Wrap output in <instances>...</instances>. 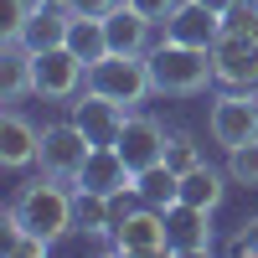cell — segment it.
Here are the masks:
<instances>
[{
	"label": "cell",
	"instance_id": "cell-17",
	"mask_svg": "<svg viewBox=\"0 0 258 258\" xmlns=\"http://www.w3.org/2000/svg\"><path fill=\"white\" fill-rule=\"evenodd\" d=\"M0 88H6V103H21L26 93H36V68L21 41H6V52H0Z\"/></svg>",
	"mask_w": 258,
	"mask_h": 258
},
{
	"label": "cell",
	"instance_id": "cell-9",
	"mask_svg": "<svg viewBox=\"0 0 258 258\" xmlns=\"http://www.w3.org/2000/svg\"><path fill=\"white\" fill-rule=\"evenodd\" d=\"M165 129H160V119H150V114H129L124 119V129H119V140H114V150L129 160V170H150V165H160L165 160Z\"/></svg>",
	"mask_w": 258,
	"mask_h": 258
},
{
	"label": "cell",
	"instance_id": "cell-15",
	"mask_svg": "<svg viewBox=\"0 0 258 258\" xmlns=\"http://www.w3.org/2000/svg\"><path fill=\"white\" fill-rule=\"evenodd\" d=\"M36 150H41V129L26 124L11 109L6 119H0V165L6 170H26V165H36Z\"/></svg>",
	"mask_w": 258,
	"mask_h": 258
},
{
	"label": "cell",
	"instance_id": "cell-14",
	"mask_svg": "<svg viewBox=\"0 0 258 258\" xmlns=\"http://www.w3.org/2000/svg\"><path fill=\"white\" fill-rule=\"evenodd\" d=\"M129 114H135V109L109 103V98H98V93H88V98H78V103H73V119L83 124V135H88L93 145H114Z\"/></svg>",
	"mask_w": 258,
	"mask_h": 258
},
{
	"label": "cell",
	"instance_id": "cell-10",
	"mask_svg": "<svg viewBox=\"0 0 258 258\" xmlns=\"http://www.w3.org/2000/svg\"><path fill=\"white\" fill-rule=\"evenodd\" d=\"M78 186L83 191H98V197H124V191L140 186V176L129 170V160L119 155L114 145H93V155H88V165H83Z\"/></svg>",
	"mask_w": 258,
	"mask_h": 258
},
{
	"label": "cell",
	"instance_id": "cell-7",
	"mask_svg": "<svg viewBox=\"0 0 258 258\" xmlns=\"http://www.w3.org/2000/svg\"><path fill=\"white\" fill-rule=\"evenodd\" d=\"M212 140H217L222 150H238V145H248V140H258V98H253V88H232V93H222L217 103H212Z\"/></svg>",
	"mask_w": 258,
	"mask_h": 258
},
{
	"label": "cell",
	"instance_id": "cell-24",
	"mask_svg": "<svg viewBox=\"0 0 258 258\" xmlns=\"http://www.w3.org/2000/svg\"><path fill=\"white\" fill-rule=\"evenodd\" d=\"M0 6H6V16H0V36L16 41L21 26H26V16H31V0H0Z\"/></svg>",
	"mask_w": 258,
	"mask_h": 258
},
{
	"label": "cell",
	"instance_id": "cell-11",
	"mask_svg": "<svg viewBox=\"0 0 258 258\" xmlns=\"http://www.w3.org/2000/svg\"><path fill=\"white\" fill-rule=\"evenodd\" d=\"M165 36L212 52V47H217V36H222V16L212 11V6H202V0H181V6L170 11V21H165Z\"/></svg>",
	"mask_w": 258,
	"mask_h": 258
},
{
	"label": "cell",
	"instance_id": "cell-8",
	"mask_svg": "<svg viewBox=\"0 0 258 258\" xmlns=\"http://www.w3.org/2000/svg\"><path fill=\"white\" fill-rule=\"evenodd\" d=\"M212 62H217V83L227 88H258V31H227L212 47Z\"/></svg>",
	"mask_w": 258,
	"mask_h": 258
},
{
	"label": "cell",
	"instance_id": "cell-26",
	"mask_svg": "<svg viewBox=\"0 0 258 258\" xmlns=\"http://www.w3.org/2000/svg\"><path fill=\"white\" fill-rule=\"evenodd\" d=\"M62 6H68L73 16H109L119 0H62Z\"/></svg>",
	"mask_w": 258,
	"mask_h": 258
},
{
	"label": "cell",
	"instance_id": "cell-28",
	"mask_svg": "<svg viewBox=\"0 0 258 258\" xmlns=\"http://www.w3.org/2000/svg\"><path fill=\"white\" fill-rule=\"evenodd\" d=\"M202 6H212L217 16H227V6H232V0H202Z\"/></svg>",
	"mask_w": 258,
	"mask_h": 258
},
{
	"label": "cell",
	"instance_id": "cell-20",
	"mask_svg": "<svg viewBox=\"0 0 258 258\" xmlns=\"http://www.w3.org/2000/svg\"><path fill=\"white\" fill-rule=\"evenodd\" d=\"M181 202L217 212V202H222V176H217V170H212V165L202 160L197 170H186V176H181Z\"/></svg>",
	"mask_w": 258,
	"mask_h": 258
},
{
	"label": "cell",
	"instance_id": "cell-23",
	"mask_svg": "<svg viewBox=\"0 0 258 258\" xmlns=\"http://www.w3.org/2000/svg\"><path fill=\"white\" fill-rule=\"evenodd\" d=\"M227 31H258V0H232L227 16H222Z\"/></svg>",
	"mask_w": 258,
	"mask_h": 258
},
{
	"label": "cell",
	"instance_id": "cell-22",
	"mask_svg": "<svg viewBox=\"0 0 258 258\" xmlns=\"http://www.w3.org/2000/svg\"><path fill=\"white\" fill-rule=\"evenodd\" d=\"M165 165L176 170V176H186V170H197V165H202V150L191 145L186 135H170V145H165Z\"/></svg>",
	"mask_w": 258,
	"mask_h": 258
},
{
	"label": "cell",
	"instance_id": "cell-2",
	"mask_svg": "<svg viewBox=\"0 0 258 258\" xmlns=\"http://www.w3.org/2000/svg\"><path fill=\"white\" fill-rule=\"evenodd\" d=\"M150 78H155V93L191 98V93H207V83H217V62L207 47H186V41L165 36L150 52Z\"/></svg>",
	"mask_w": 258,
	"mask_h": 258
},
{
	"label": "cell",
	"instance_id": "cell-3",
	"mask_svg": "<svg viewBox=\"0 0 258 258\" xmlns=\"http://www.w3.org/2000/svg\"><path fill=\"white\" fill-rule=\"evenodd\" d=\"M88 93L109 98V103H124L135 109L155 93V78H150V57L145 52H109L88 68Z\"/></svg>",
	"mask_w": 258,
	"mask_h": 258
},
{
	"label": "cell",
	"instance_id": "cell-4",
	"mask_svg": "<svg viewBox=\"0 0 258 258\" xmlns=\"http://www.w3.org/2000/svg\"><path fill=\"white\" fill-rule=\"evenodd\" d=\"M88 155H93V140L83 135L78 119H73V124H47V129H41V150H36L41 176L78 186V176H83V165H88Z\"/></svg>",
	"mask_w": 258,
	"mask_h": 258
},
{
	"label": "cell",
	"instance_id": "cell-6",
	"mask_svg": "<svg viewBox=\"0 0 258 258\" xmlns=\"http://www.w3.org/2000/svg\"><path fill=\"white\" fill-rule=\"evenodd\" d=\"M36 68V98L68 103L78 88H88V62H83L73 47H52V52H31Z\"/></svg>",
	"mask_w": 258,
	"mask_h": 258
},
{
	"label": "cell",
	"instance_id": "cell-1",
	"mask_svg": "<svg viewBox=\"0 0 258 258\" xmlns=\"http://www.w3.org/2000/svg\"><path fill=\"white\" fill-rule=\"evenodd\" d=\"M6 227H26V232H36V238L57 243L62 232L78 227V191H68V181L41 176L36 186H26L6 207Z\"/></svg>",
	"mask_w": 258,
	"mask_h": 258
},
{
	"label": "cell",
	"instance_id": "cell-12",
	"mask_svg": "<svg viewBox=\"0 0 258 258\" xmlns=\"http://www.w3.org/2000/svg\"><path fill=\"white\" fill-rule=\"evenodd\" d=\"M165 227H170V253H212V212L207 207H191L176 202L165 207Z\"/></svg>",
	"mask_w": 258,
	"mask_h": 258
},
{
	"label": "cell",
	"instance_id": "cell-5",
	"mask_svg": "<svg viewBox=\"0 0 258 258\" xmlns=\"http://www.w3.org/2000/svg\"><path fill=\"white\" fill-rule=\"evenodd\" d=\"M109 243L129 258H160L170 253V227H165V212L160 207H135V212H124V217H114V232H109Z\"/></svg>",
	"mask_w": 258,
	"mask_h": 258
},
{
	"label": "cell",
	"instance_id": "cell-16",
	"mask_svg": "<svg viewBox=\"0 0 258 258\" xmlns=\"http://www.w3.org/2000/svg\"><path fill=\"white\" fill-rule=\"evenodd\" d=\"M150 21L145 11H135L129 0H119V6L103 16V31H109V52H145V41H150Z\"/></svg>",
	"mask_w": 258,
	"mask_h": 258
},
{
	"label": "cell",
	"instance_id": "cell-25",
	"mask_svg": "<svg viewBox=\"0 0 258 258\" xmlns=\"http://www.w3.org/2000/svg\"><path fill=\"white\" fill-rule=\"evenodd\" d=\"M129 6H135V11H145L150 21H160V26H165V21H170V11H176L181 0H129Z\"/></svg>",
	"mask_w": 258,
	"mask_h": 258
},
{
	"label": "cell",
	"instance_id": "cell-19",
	"mask_svg": "<svg viewBox=\"0 0 258 258\" xmlns=\"http://www.w3.org/2000/svg\"><path fill=\"white\" fill-rule=\"evenodd\" d=\"M68 47L88 62V68H93L98 57H109V31H103V16H73V26H68Z\"/></svg>",
	"mask_w": 258,
	"mask_h": 258
},
{
	"label": "cell",
	"instance_id": "cell-21",
	"mask_svg": "<svg viewBox=\"0 0 258 258\" xmlns=\"http://www.w3.org/2000/svg\"><path fill=\"white\" fill-rule=\"evenodd\" d=\"M227 176L238 181V186H258V140L227 150Z\"/></svg>",
	"mask_w": 258,
	"mask_h": 258
},
{
	"label": "cell",
	"instance_id": "cell-13",
	"mask_svg": "<svg viewBox=\"0 0 258 258\" xmlns=\"http://www.w3.org/2000/svg\"><path fill=\"white\" fill-rule=\"evenodd\" d=\"M68 26H73V11H68V6L57 11V6H41V0H36L16 41H21L26 52H52V47H68Z\"/></svg>",
	"mask_w": 258,
	"mask_h": 258
},
{
	"label": "cell",
	"instance_id": "cell-27",
	"mask_svg": "<svg viewBox=\"0 0 258 258\" xmlns=\"http://www.w3.org/2000/svg\"><path fill=\"white\" fill-rule=\"evenodd\" d=\"M238 253H248V258H258V217H248L243 222V232H238V243H232Z\"/></svg>",
	"mask_w": 258,
	"mask_h": 258
},
{
	"label": "cell",
	"instance_id": "cell-18",
	"mask_svg": "<svg viewBox=\"0 0 258 258\" xmlns=\"http://www.w3.org/2000/svg\"><path fill=\"white\" fill-rule=\"evenodd\" d=\"M135 197L165 212V207H176V202H181V176H176V170H170V165L160 160V165L140 170V186H135Z\"/></svg>",
	"mask_w": 258,
	"mask_h": 258
}]
</instances>
